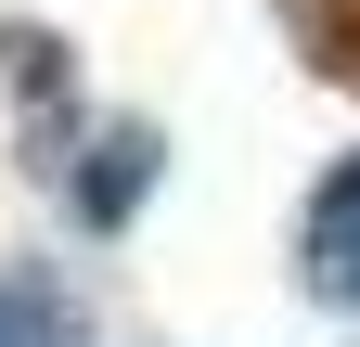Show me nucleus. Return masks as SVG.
<instances>
[{"label":"nucleus","mask_w":360,"mask_h":347,"mask_svg":"<svg viewBox=\"0 0 360 347\" xmlns=\"http://www.w3.org/2000/svg\"><path fill=\"white\" fill-rule=\"evenodd\" d=\"M296 270L322 309H360V155L335 167L322 193H309V232H296Z\"/></svg>","instance_id":"f257e3e1"},{"label":"nucleus","mask_w":360,"mask_h":347,"mask_svg":"<svg viewBox=\"0 0 360 347\" xmlns=\"http://www.w3.org/2000/svg\"><path fill=\"white\" fill-rule=\"evenodd\" d=\"M52 334H65L52 296H39V283H0V347H52Z\"/></svg>","instance_id":"f03ea898"}]
</instances>
